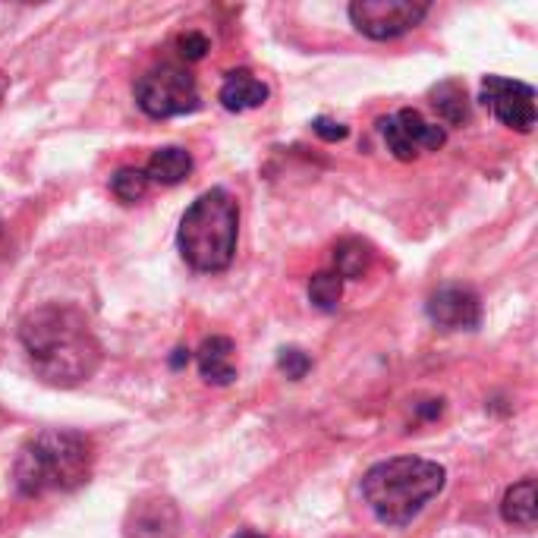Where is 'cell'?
Returning <instances> with one entry per match:
<instances>
[{
    "label": "cell",
    "mask_w": 538,
    "mask_h": 538,
    "mask_svg": "<svg viewBox=\"0 0 538 538\" xmlns=\"http://www.w3.org/2000/svg\"><path fill=\"white\" fill-rule=\"evenodd\" d=\"M233 538H265L262 532H255V529H243V532H236Z\"/></svg>",
    "instance_id": "obj_23"
},
{
    "label": "cell",
    "mask_w": 538,
    "mask_h": 538,
    "mask_svg": "<svg viewBox=\"0 0 538 538\" xmlns=\"http://www.w3.org/2000/svg\"><path fill=\"white\" fill-rule=\"evenodd\" d=\"M428 318L447 331H472L482 321V303L469 287H441L425 306Z\"/></svg>",
    "instance_id": "obj_9"
},
{
    "label": "cell",
    "mask_w": 538,
    "mask_h": 538,
    "mask_svg": "<svg viewBox=\"0 0 538 538\" xmlns=\"http://www.w3.org/2000/svg\"><path fill=\"white\" fill-rule=\"evenodd\" d=\"M378 126L387 142V152L397 161H416L419 152H438L447 142V129L422 120V114L413 111V107H403L394 117H384Z\"/></svg>",
    "instance_id": "obj_7"
},
{
    "label": "cell",
    "mask_w": 538,
    "mask_h": 538,
    "mask_svg": "<svg viewBox=\"0 0 538 538\" xmlns=\"http://www.w3.org/2000/svg\"><path fill=\"white\" fill-rule=\"evenodd\" d=\"M180 529V510L170 498H142L129 510V538H174Z\"/></svg>",
    "instance_id": "obj_10"
},
{
    "label": "cell",
    "mask_w": 538,
    "mask_h": 538,
    "mask_svg": "<svg viewBox=\"0 0 538 538\" xmlns=\"http://www.w3.org/2000/svg\"><path fill=\"white\" fill-rule=\"evenodd\" d=\"M312 129H315V136H318V139H325V142H340V139H347V136H350V129H347V126L337 123V120H328V117H318V120L312 123Z\"/></svg>",
    "instance_id": "obj_21"
},
{
    "label": "cell",
    "mask_w": 538,
    "mask_h": 538,
    "mask_svg": "<svg viewBox=\"0 0 538 538\" xmlns=\"http://www.w3.org/2000/svg\"><path fill=\"white\" fill-rule=\"evenodd\" d=\"M92 472V444L76 432H41L23 444L13 463V482L26 498L73 491Z\"/></svg>",
    "instance_id": "obj_4"
},
{
    "label": "cell",
    "mask_w": 538,
    "mask_h": 538,
    "mask_svg": "<svg viewBox=\"0 0 538 538\" xmlns=\"http://www.w3.org/2000/svg\"><path fill=\"white\" fill-rule=\"evenodd\" d=\"M372 258H375V255H372L369 243H362V240H343V243H337V249H334V265H337L334 274H340V281H359L362 274H369Z\"/></svg>",
    "instance_id": "obj_15"
},
{
    "label": "cell",
    "mask_w": 538,
    "mask_h": 538,
    "mask_svg": "<svg viewBox=\"0 0 538 538\" xmlns=\"http://www.w3.org/2000/svg\"><path fill=\"white\" fill-rule=\"evenodd\" d=\"M236 347L230 337H208L199 353H196V362H199V372L208 384H218V387H227L236 381Z\"/></svg>",
    "instance_id": "obj_11"
},
{
    "label": "cell",
    "mask_w": 538,
    "mask_h": 538,
    "mask_svg": "<svg viewBox=\"0 0 538 538\" xmlns=\"http://www.w3.org/2000/svg\"><path fill=\"white\" fill-rule=\"evenodd\" d=\"M221 104L233 114H243V111H255L268 101V85L262 79H255L249 70H236L224 79L221 85Z\"/></svg>",
    "instance_id": "obj_12"
},
{
    "label": "cell",
    "mask_w": 538,
    "mask_h": 538,
    "mask_svg": "<svg viewBox=\"0 0 538 538\" xmlns=\"http://www.w3.org/2000/svg\"><path fill=\"white\" fill-rule=\"evenodd\" d=\"M501 516L510 526H520V529H532L535 526V516H538V488L535 479H523L507 488L504 501H501Z\"/></svg>",
    "instance_id": "obj_14"
},
{
    "label": "cell",
    "mask_w": 538,
    "mask_h": 538,
    "mask_svg": "<svg viewBox=\"0 0 538 538\" xmlns=\"http://www.w3.org/2000/svg\"><path fill=\"white\" fill-rule=\"evenodd\" d=\"M482 101L491 107V114L516 133H532L535 126V89L526 82L485 76L482 79Z\"/></svg>",
    "instance_id": "obj_8"
},
{
    "label": "cell",
    "mask_w": 538,
    "mask_h": 538,
    "mask_svg": "<svg viewBox=\"0 0 538 538\" xmlns=\"http://www.w3.org/2000/svg\"><path fill=\"white\" fill-rule=\"evenodd\" d=\"M19 343L41 381L54 387H76L89 381L104 359L92 321L82 309L51 303L19 321Z\"/></svg>",
    "instance_id": "obj_1"
},
{
    "label": "cell",
    "mask_w": 538,
    "mask_h": 538,
    "mask_svg": "<svg viewBox=\"0 0 538 538\" xmlns=\"http://www.w3.org/2000/svg\"><path fill=\"white\" fill-rule=\"evenodd\" d=\"M340 296H343V281L334 271H321L309 281V299L321 312H334L340 306Z\"/></svg>",
    "instance_id": "obj_17"
},
{
    "label": "cell",
    "mask_w": 538,
    "mask_h": 538,
    "mask_svg": "<svg viewBox=\"0 0 538 538\" xmlns=\"http://www.w3.org/2000/svg\"><path fill=\"white\" fill-rule=\"evenodd\" d=\"M177 48L186 60H202L208 54V38L202 32H186V35H180Z\"/></svg>",
    "instance_id": "obj_20"
},
{
    "label": "cell",
    "mask_w": 538,
    "mask_h": 538,
    "mask_svg": "<svg viewBox=\"0 0 538 538\" xmlns=\"http://www.w3.org/2000/svg\"><path fill=\"white\" fill-rule=\"evenodd\" d=\"M192 174V155L180 145H167L148 158L145 164V177L148 183H161V186H177Z\"/></svg>",
    "instance_id": "obj_13"
},
{
    "label": "cell",
    "mask_w": 538,
    "mask_h": 538,
    "mask_svg": "<svg viewBox=\"0 0 538 538\" xmlns=\"http://www.w3.org/2000/svg\"><path fill=\"white\" fill-rule=\"evenodd\" d=\"M425 16L428 4H419V0H353L350 4V19L356 32L372 41L400 38L416 29Z\"/></svg>",
    "instance_id": "obj_6"
},
{
    "label": "cell",
    "mask_w": 538,
    "mask_h": 538,
    "mask_svg": "<svg viewBox=\"0 0 538 538\" xmlns=\"http://www.w3.org/2000/svg\"><path fill=\"white\" fill-rule=\"evenodd\" d=\"M432 104L441 114V120H447V123H466L469 120V101H466V89L460 82H441L432 92Z\"/></svg>",
    "instance_id": "obj_16"
},
{
    "label": "cell",
    "mask_w": 538,
    "mask_h": 538,
    "mask_svg": "<svg viewBox=\"0 0 538 538\" xmlns=\"http://www.w3.org/2000/svg\"><path fill=\"white\" fill-rule=\"evenodd\" d=\"M111 189H114V196L126 205H133L139 202L145 192H148V177H145V170L139 167H120L114 180H111Z\"/></svg>",
    "instance_id": "obj_18"
},
{
    "label": "cell",
    "mask_w": 538,
    "mask_h": 538,
    "mask_svg": "<svg viewBox=\"0 0 538 538\" xmlns=\"http://www.w3.org/2000/svg\"><path fill=\"white\" fill-rule=\"evenodd\" d=\"M240 240V202L227 189H208L192 202L177 230V249L189 268L227 271Z\"/></svg>",
    "instance_id": "obj_3"
},
{
    "label": "cell",
    "mask_w": 538,
    "mask_h": 538,
    "mask_svg": "<svg viewBox=\"0 0 538 538\" xmlns=\"http://www.w3.org/2000/svg\"><path fill=\"white\" fill-rule=\"evenodd\" d=\"M447 482L441 463L425 457H394L381 460L362 476V498L372 507L375 520L384 526H410L438 498Z\"/></svg>",
    "instance_id": "obj_2"
},
{
    "label": "cell",
    "mask_w": 538,
    "mask_h": 538,
    "mask_svg": "<svg viewBox=\"0 0 538 538\" xmlns=\"http://www.w3.org/2000/svg\"><path fill=\"white\" fill-rule=\"evenodd\" d=\"M277 369H281L290 381H299V378H306V372L312 369V359L303 353V350H281V359H277Z\"/></svg>",
    "instance_id": "obj_19"
},
{
    "label": "cell",
    "mask_w": 538,
    "mask_h": 538,
    "mask_svg": "<svg viewBox=\"0 0 538 538\" xmlns=\"http://www.w3.org/2000/svg\"><path fill=\"white\" fill-rule=\"evenodd\" d=\"M192 353L189 350H174V356H170V369H183V365H189Z\"/></svg>",
    "instance_id": "obj_22"
},
{
    "label": "cell",
    "mask_w": 538,
    "mask_h": 538,
    "mask_svg": "<svg viewBox=\"0 0 538 538\" xmlns=\"http://www.w3.org/2000/svg\"><path fill=\"white\" fill-rule=\"evenodd\" d=\"M136 104L155 120L192 114L199 111L196 79L180 67H158L136 82Z\"/></svg>",
    "instance_id": "obj_5"
}]
</instances>
